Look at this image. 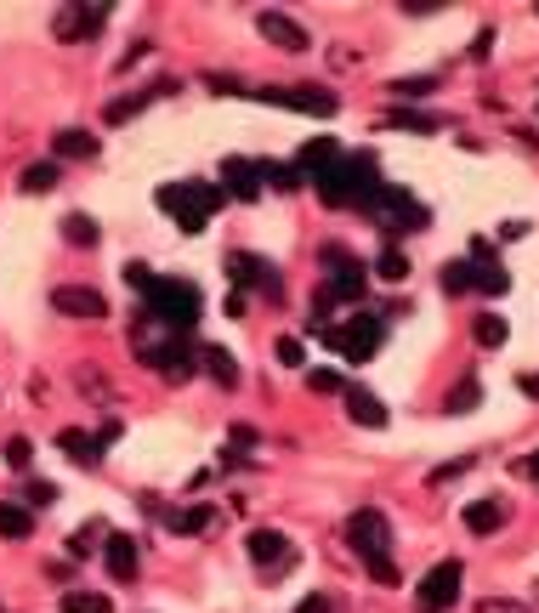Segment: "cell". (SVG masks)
Segmentation results:
<instances>
[{
    "mask_svg": "<svg viewBox=\"0 0 539 613\" xmlns=\"http://www.w3.org/2000/svg\"><path fill=\"white\" fill-rule=\"evenodd\" d=\"M375 188H381L375 154H341L330 171L318 176V193H324V205H364Z\"/></svg>",
    "mask_w": 539,
    "mask_h": 613,
    "instance_id": "6da1fadb",
    "label": "cell"
},
{
    "mask_svg": "<svg viewBox=\"0 0 539 613\" xmlns=\"http://www.w3.org/2000/svg\"><path fill=\"white\" fill-rule=\"evenodd\" d=\"M142 296H148V313H154L159 324H171V330H188V324H199V313H205L199 284H188V279H154Z\"/></svg>",
    "mask_w": 539,
    "mask_h": 613,
    "instance_id": "7a4b0ae2",
    "label": "cell"
},
{
    "mask_svg": "<svg viewBox=\"0 0 539 613\" xmlns=\"http://www.w3.org/2000/svg\"><path fill=\"white\" fill-rule=\"evenodd\" d=\"M131 352H137L148 369H159L165 381H193L199 375V341H182V335H171V341H148V335H131Z\"/></svg>",
    "mask_w": 539,
    "mask_h": 613,
    "instance_id": "3957f363",
    "label": "cell"
},
{
    "mask_svg": "<svg viewBox=\"0 0 539 613\" xmlns=\"http://www.w3.org/2000/svg\"><path fill=\"white\" fill-rule=\"evenodd\" d=\"M364 216L381 233H420L426 228V205H420L409 188H375L364 199Z\"/></svg>",
    "mask_w": 539,
    "mask_h": 613,
    "instance_id": "277c9868",
    "label": "cell"
},
{
    "mask_svg": "<svg viewBox=\"0 0 539 613\" xmlns=\"http://www.w3.org/2000/svg\"><path fill=\"white\" fill-rule=\"evenodd\" d=\"M222 188H205V182H188V188H159V205L176 216L182 233H205L210 211H222Z\"/></svg>",
    "mask_w": 539,
    "mask_h": 613,
    "instance_id": "5b68a950",
    "label": "cell"
},
{
    "mask_svg": "<svg viewBox=\"0 0 539 613\" xmlns=\"http://www.w3.org/2000/svg\"><path fill=\"white\" fill-rule=\"evenodd\" d=\"M324 341H330V347L341 352V358L364 364V358H375V352H381L386 324H381V318H347L341 330H330V324H324Z\"/></svg>",
    "mask_w": 539,
    "mask_h": 613,
    "instance_id": "8992f818",
    "label": "cell"
},
{
    "mask_svg": "<svg viewBox=\"0 0 539 613\" xmlns=\"http://www.w3.org/2000/svg\"><path fill=\"white\" fill-rule=\"evenodd\" d=\"M227 279H233V284H250V290H261L267 301H284L279 267L261 262V256H250V250H227Z\"/></svg>",
    "mask_w": 539,
    "mask_h": 613,
    "instance_id": "52a82bcc",
    "label": "cell"
},
{
    "mask_svg": "<svg viewBox=\"0 0 539 613\" xmlns=\"http://www.w3.org/2000/svg\"><path fill=\"white\" fill-rule=\"evenodd\" d=\"M347 545L364 562L369 557H386V551H392V523H386L375 506H369V511H352V517H347Z\"/></svg>",
    "mask_w": 539,
    "mask_h": 613,
    "instance_id": "ba28073f",
    "label": "cell"
},
{
    "mask_svg": "<svg viewBox=\"0 0 539 613\" xmlns=\"http://www.w3.org/2000/svg\"><path fill=\"white\" fill-rule=\"evenodd\" d=\"M415 602H420V613L454 608V602H460V562H437L432 574L415 585Z\"/></svg>",
    "mask_w": 539,
    "mask_h": 613,
    "instance_id": "9c48e42d",
    "label": "cell"
},
{
    "mask_svg": "<svg viewBox=\"0 0 539 613\" xmlns=\"http://www.w3.org/2000/svg\"><path fill=\"white\" fill-rule=\"evenodd\" d=\"M244 545H250V557L261 562V574H267V579H284V574H290V562H296V545L284 540L279 528H256Z\"/></svg>",
    "mask_w": 539,
    "mask_h": 613,
    "instance_id": "30bf717a",
    "label": "cell"
},
{
    "mask_svg": "<svg viewBox=\"0 0 539 613\" xmlns=\"http://www.w3.org/2000/svg\"><path fill=\"white\" fill-rule=\"evenodd\" d=\"M267 176H261V159H222V193L239 199V205H256Z\"/></svg>",
    "mask_w": 539,
    "mask_h": 613,
    "instance_id": "8fae6325",
    "label": "cell"
},
{
    "mask_svg": "<svg viewBox=\"0 0 539 613\" xmlns=\"http://www.w3.org/2000/svg\"><path fill=\"white\" fill-rule=\"evenodd\" d=\"M256 29H261V40H267V46H279V52H307V46H313V35H307L290 12H261Z\"/></svg>",
    "mask_w": 539,
    "mask_h": 613,
    "instance_id": "7c38bea8",
    "label": "cell"
},
{
    "mask_svg": "<svg viewBox=\"0 0 539 613\" xmlns=\"http://www.w3.org/2000/svg\"><path fill=\"white\" fill-rule=\"evenodd\" d=\"M103 23H108V6H57L52 29H57V40H69L74 46V40H91Z\"/></svg>",
    "mask_w": 539,
    "mask_h": 613,
    "instance_id": "4fadbf2b",
    "label": "cell"
},
{
    "mask_svg": "<svg viewBox=\"0 0 539 613\" xmlns=\"http://www.w3.org/2000/svg\"><path fill=\"white\" fill-rule=\"evenodd\" d=\"M52 307L63 318H108V301L91 290V284H57L52 290Z\"/></svg>",
    "mask_w": 539,
    "mask_h": 613,
    "instance_id": "5bb4252c",
    "label": "cell"
},
{
    "mask_svg": "<svg viewBox=\"0 0 539 613\" xmlns=\"http://www.w3.org/2000/svg\"><path fill=\"white\" fill-rule=\"evenodd\" d=\"M103 562H108V579H120V585H131V579L142 574V551H137V540L131 534H108L103 540Z\"/></svg>",
    "mask_w": 539,
    "mask_h": 613,
    "instance_id": "9a60e30c",
    "label": "cell"
},
{
    "mask_svg": "<svg viewBox=\"0 0 539 613\" xmlns=\"http://www.w3.org/2000/svg\"><path fill=\"white\" fill-rule=\"evenodd\" d=\"M267 103H284V108H307V114H335V91H324V86H267L261 91Z\"/></svg>",
    "mask_w": 539,
    "mask_h": 613,
    "instance_id": "2e32d148",
    "label": "cell"
},
{
    "mask_svg": "<svg viewBox=\"0 0 539 613\" xmlns=\"http://www.w3.org/2000/svg\"><path fill=\"white\" fill-rule=\"evenodd\" d=\"M97 154H103V142L91 131H80V125H63L52 137V159H97Z\"/></svg>",
    "mask_w": 539,
    "mask_h": 613,
    "instance_id": "e0dca14e",
    "label": "cell"
},
{
    "mask_svg": "<svg viewBox=\"0 0 539 613\" xmlns=\"http://www.w3.org/2000/svg\"><path fill=\"white\" fill-rule=\"evenodd\" d=\"M335 159H341V142L313 137V142H307V148L296 154V171H301V176H313V182H318V176H324V171L335 165Z\"/></svg>",
    "mask_w": 539,
    "mask_h": 613,
    "instance_id": "ac0fdd59",
    "label": "cell"
},
{
    "mask_svg": "<svg viewBox=\"0 0 539 613\" xmlns=\"http://www.w3.org/2000/svg\"><path fill=\"white\" fill-rule=\"evenodd\" d=\"M341 398H347V415H352L358 426H386V403L375 398L369 386H347Z\"/></svg>",
    "mask_w": 539,
    "mask_h": 613,
    "instance_id": "d6986e66",
    "label": "cell"
},
{
    "mask_svg": "<svg viewBox=\"0 0 539 613\" xmlns=\"http://www.w3.org/2000/svg\"><path fill=\"white\" fill-rule=\"evenodd\" d=\"M199 369H205L216 386H239V358L227 347H205V341H199Z\"/></svg>",
    "mask_w": 539,
    "mask_h": 613,
    "instance_id": "ffe728a7",
    "label": "cell"
},
{
    "mask_svg": "<svg viewBox=\"0 0 539 613\" xmlns=\"http://www.w3.org/2000/svg\"><path fill=\"white\" fill-rule=\"evenodd\" d=\"M460 523H466L477 540H488V534H500V528H505V506H500V500H471Z\"/></svg>",
    "mask_w": 539,
    "mask_h": 613,
    "instance_id": "44dd1931",
    "label": "cell"
},
{
    "mask_svg": "<svg viewBox=\"0 0 539 613\" xmlns=\"http://www.w3.org/2000/svg\"><path fill=\"white\" fill-rule=\"evenodd\" d=\"M57 449L74 460V466H97L103 460V443L91 438V432H80V426H69V432H57Z\"/></svg>",
    "mask_w": 539,
    "mask_h": 613,
    "instance_id": "7402d4cb",
    "label": "cell"
},
{
    "mask_svg": "<svg viewBox=\"0 0 539 613\" xmlns=\"http://www.w3.org/2000/svg\"><path fill=\"white\" fill-rule=\"evenodd\" d=\"M57 233H63V239H69L74 250H91L97 239H103V228H97L91 216H80V211H74V216H63V228H57Z\"/></svg>",
    "mask_w": 539,
    "mask_h": 613,
    "instance_id": "603a6c76",
    "label": "cell"
},
{
    "mask_svg": "<svg viewBox=\"0 0 539 613\" xmlns=\"http://www.w3.org/2000/svg\"><path fill=\"white\" fill-rule=\"evenodd\" d=\"M471 335H477V347H505V341H511V324H505L500 313H483L471 324Z\"/></svg>",
    "mask_w": 539,
    "mask_h": 613,
    "instance_id": "cb8c5ba5",
    "label": "cell"
},
{
    "mask_svg": "<svg viewBox=\"0 0 539 613\" xmlns=\"http://www.w3.org/2000/svg\"><path fill=\"white\" fill-rule=\"evenodd\" d=\"M35 534V517L23 506H0V540H29Z\"/></svg>",
    "mask_w": 539,
    "mask_h": 613,
    "instance_id": "d4e9b609",
    "label": "cell"
},
{
    "mask_svg": "<svg viewBox=\"0 0 539 613\" xmlns=\"http://www.w3.org/2000/svg\"><path fill=\"white\" fill-rule=\"evenodd\" d=\"M23 193H52L57 188V159H40V165H29V171L18 176Z\"/></svg>",
    "mask_w": 539,
    "mask_h": 613,
    "instance_id": "484cf974",
    "label": "cell"
},
{
    "mask_svg": "<svg viewBox=\"0 0 539 613\" xmlns=\"http://www.w3.org/2000/svg\"><path fill=\"white\" fill-rule=\"evenodd\" d=\"M63 613H114L103 591H63Z\"/></svg>",
    "mask_w": 539,
    "mask_h": 613,
    "instance_id": "4316f807",
    "label": "cell"
},
{
    "mask_svg": "<svg viewBox=\"0 0 539 613\" xmlns=\"http://www.w3.org/2000/svg\"><path fill=\"white\" fill-rule=\"evenodd\" d=\"M443 290H449V296L477 290V267H471V262H449V267H443Z\"/></svg>",
    "mask_w": 539,
    "mask_h": 613,
    "instance_id": "83f0119b",
    "label": "cell"
},
{
    "mask_svg": "<svg viewBox=\"0 0 539 613\" xmlns=\"http://www.w3.org/2000/svg\"><path fill=\"white\" fill-rule=\"evenodd\" d=\"M210 523H216V511L193 506V511H176V517H171V534H205Z\"/></svg>",
    "mask_w": 539,
    "mask_h": 613,
    "instance_id": "f1b7e54d",
    "label": "cell"
},
{
    "mask_svg": "<svg viewBox=\"0 0 539 613\" xmlns=\"http://www.w3.org/2000/svg\"><path fill=\"white\" fill-rule=\"evenodd\" d=\"M375 273H381L386 284H403V279H409V256H403V250H392V245H386L381 256H375Z\"/></svg>",
    "mask_w": 539,
    "mask_h": 613,
    "instance_id": "f546056e",
    "label": "cell"
},
{
    "mask_svg": "<svg viewBox=\"0 0 539 613\" xmlns=\"http://www.w3.org/2000/svg\"><path fill=\"white\" fill-rule=\"evenodd\" d=\"M477 403H483V386H477V381H466L460 392H449V415H471Z\"/></svg>",
    "mask_w": 539,
    "mask_h": 613,
    "instance_id": "4dcf8cb0",
    "label": "cell"
},
{
    "mask_svg": "<svg viewBox=\"0 0 539 613\" xmlns=\"http://www.w3.org/2000/svg\"><path fill=\"white\" fill-rule=\"evenodd\" d=\"M364 568H369V579H375V585H386V591H392V585H403V574H398V562H392V557H369Z\"/></svg>",
    "mask_w": 539,
    "mask_h": 613,
    "instance_id": "1f68e13d",
    "label": "cell"
},
{
    "mask_svg": "<svg viewBox=\"0 0 539 613\" xmlns=\"http://www.w3.org/2000/svg\"><path fill=\"white\" fill-rule=\"evenodd\" d=\"M477 290H483V296H505V290H511L505 267H477Z\"/></svg>",
    "mask_w": 539,
    "mask_h": 613,
    "instance_id": "d6a6232c",
    "label": "cell"
},
{
    "mask_svg": "<svg viewBox=\"0 0 539 613\" xmlns=\"http://www.w3.org/2000/svg\"><path fill=\"white\" fill-rule=\"evenodd\" d=\"M307 386H313L318 398H335V392H347V381H341L335 369H313V375H307Z\"/></svg>",
    "mask_w": 539,
    "mask_h": 613,
    "instance_id": "836d02e7",
    "label": "cell"
},
{
    "mask_svg": "<svg viewBox=\"0 0 539 613\" xmlns=\"http://www.w3.org/2000/svg\"><path fill=\"white\" fill-rule=\"evenodd\" d=\"M477 613H534L528 602H517V596H483L477 602Z\"/></svg>",
    "mask_w": 539,
    "mask_h": 613,
    "instance_id": "e575fe53",
    "label": "cell"
},
{
    "mask_svg": "<svg viewBox=\"0 0 539 613\" xmlns=\"http://www.w3.org/2000/svg\"><path fill=\"white\" fill-rule=\"evenodd\" d=\"M103 540H108V534H97V528H80V534L69 540V551H74V557H86L91 545H103Z\"/></svg>",
    "mask_w": 539,
    "mask_h": 613,
    "instance_id": "d590c367",
    "label": "cell"
},
{
    "mask_svg": "<svg viewBox=\"0 0 539 613\" xmlns=\"http://www.w3.org/2000/svg\"><path fill=\"white\" fill-rule=\"evenodd\" d=\"M301 358H307V352H301V341H296V335H284V341H279V364L301 369Z\"/></svg>",
    "mask_w": 539,
    "mask_h": 613,
    "instance_id": "8d00e7d4",
    "label": "cell"
},
{
    "mask_svg": "<svg viewBox=\"0 0 539 613\" xmlns=\"http://www.w3.org/2000/svg\"><path fill=\"white\" fill-rule=\"evenodd\" d=\"M403 12L409 18H432V12H443V0H403Z\"/></svg>",
    "mask_w": 539,
    "mask_h": 613,
    "instance_id": "74e56055",
    "label": "cell"
},
{
    "mask_svg": "<svg viewBox=\"0 0 539 613\" xmlns=\"http://www.w3.org/2000/svg\"><path fill=\"white\" fill-rule=\"evenodd\" d=\"M125 284H131V290H148V284H154V273H148L142 262H131V267H125Z\"/></svg>",
    "mask_w": 539,
    "mask_h": 613,
    "instance_id": "f35d334b",
    "label": "cell"
},
{
    "mask_svg": "<svg viewBox=\"0 0 539 613\" xmlns=\"http://www.w3.org/2000/svg\"><path fill=\"white\" fill-rule=\"evenodd\" d=\"M23 494H29V506H52V500H57V489H52V483H29Z\"/></svg>",
    "mask_w": 539,
    "mask_h": 613,
    "instance_id": "ab89813d",
    "label": "cell"
},
{
    "mask_svg": "<svg viewBox=\"0 0 539 613\" xmlns=\"http://www.w3.org/2000/svg\"><path fill=\"white\" fill-rule=\"evenodd\" d=\"M6 460L23 472V466H29V438H12V443H6Z\"/></svg>",
    "mask_w": 539,
    "mask_h": 613,
    "instance_id": "60d3db41",
    "label": "cell"
},
{
    "mask_svg": "<svg viewBox=\"0 0 539 613\" xmlns=\"http://www.w3.org/2000/svg\"><path fill=\"white\" fill-rule=\"evenodd\" d=\"M296 613H335V602L313 591V596H301V608H296Z\"/></svg>",
    "mask_w": 539,
    "mask_h": 613,
    "instance_id": "b9f144b4",
    "label": "cell"
},
{
    "mask_svg": "<svg viewBox=\"0 0 539 613\" xmlns=\"http://www.w3.org/2000/svg\"><path fill=\"white\" fill-rule=\"evenodd\" d=\"M392 91L398 97H420V91H432V80H392Z\"/></svg>",
    "mask_w": 539,
    "mask_h": 613,
    "instance_id": "7bdbcfd3",
    "label": "cell"
},
{
    "mask_svg": "<svg viewBox=\"0 0 539 613\" xmlns=\"http://www.w3.org/2000/svg\"><path fill=\"white\" fill-rule=\"evenodd\" d=\"M386 125H415V131H432L437 120H426V114H392V120H386Z\"/></svg>",
    "mask_w": 539,
    "mask_h": 613,
    "instance_id": "ee69618b",
    "label": "cell"
},
{
    "mask_svg": "<svg viewBox=\"0 0 539 613\" xmlns=\"http://www.w3.org/2000/svg\"><path fill=\"white\" fill-rule=\"evenodd\" d=\"M517 386H522V398L539 403V375H534V369H528V375H517Z\"/></svg>",
    "mask_w": 539,
    "mask_h": 613,
    "instance_id": "f6af8a7d",
    "label": "cell"
},
{
    "mask_svg": "<svg viewBox=\"0 0 539 613\" xmlns=\"http://www.w3.org/2000/svg\"><path fill=\"white\" fill-rule=\"evenodd\" d=\"M256 443V426H233V449H250Z\"/></svg>",
    "mask_w": 539,
    "mask_h": 613,
    "instance_id": "bcb514c9",
    "label": "cell"
},
{
    "mask_svg": "<svg viewBox=\"0 0 539 613\" xmlns=\"http://www.w3.org/2000/svg\"><path fill=\"white\" fill-rule=\"evenodd\" d=\"M522 477H534V483H539V455H528V460H522Z\"/></svg>",
    "mask_w": 539,
    "mask_h": 613,
    "instance_id": "7dc6e473",
    "label": "cell"
},
{
    "mask_svg": "<svg viewBox=\"0 0 539 613\" xmlns=\"http://www.w3.org/2000/svg\"><path fill=\"white\" fill-rule=\"evenodd\" d=\"M534 602H539V585H534Z\"/></svg>",
    "mask_w": 539,
    "mask_h": 613,
    "instance_id": "c3c4849f",
    "label": "cell"
},
{
    "mask_svg": "<svg viewBox=\"0 0 539 613\" xmlns=\"http://www.w3.org/2000/svg\"><path fill=\"white\" fill-rule=\"evenodd\" d=\"M0 613H6V608H0Z\"/></svg>",
    "mask_w": 539,
    "mask_h": 613,
    "instance_id": "681fc988",
    "label": "cell"
}]
</instances>
